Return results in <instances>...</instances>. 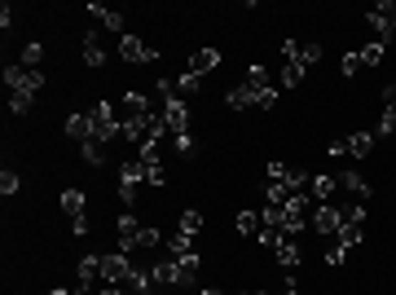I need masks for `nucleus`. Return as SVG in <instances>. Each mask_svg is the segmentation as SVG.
I'll return each instance as SVG.
<instances>
[{
    "mask_svg": "<svg viewBox=\"0 0 396 295\" xmlns=\"http://www.w3.org/2000/svg\"><path fill=\"white\" fill-rule=\"evenodd\" d=\"M18 185H22V181H18V172H9V168L0 172V194H5V199H9V194H18Z\"/></svg>",
    "mask_w": 396,
    "mask_h": 295,
    "instance_id": "obj_31",
    "label": "nucleus"
},
{
    "mask_svg": "<svg viewBox=\"0 0 396 295\" xmlns=\"http://www.w3.org/2000/svg\"><path fill=\"white\" fill-rule=\"evenodd\" d=\"M339 71H343V75H357V71H361V53H343Z\"/></svg>",
    "mask_w": 396,
    "mask_h": 295,
    "instance_id": "obj_35",
    "label": "nucleus"
},
{
    "mask_svg": "<svg viewBox=\"0 0 396 295\" xmlns=\"http://www.w3.org/2000/svg\"><path fill=\"white\" fill-rule=\"evenodd\" d=\"M88 14L101 22V26H111V31H123V14H115V9H106V5H88ZM128 36V31H123Z\"/></svg>",
    "mask_w": 396,
    "mask_h": 295,
    "instance_id": "obj_18",
    "label": "nucleus"
},
{
    "mask_svg": "<svg viewBox=\"0 0 396 295\" xmlns=\"http://www.w3.org/2000/svg\"><path fill=\"white\" fill-rule=\"evenodd\" d=\"M163 124H168V137H185V132H190V111H185L181 97H172L163 106Z\"/></svg>",
    "mask_w": 396,
    "mask_h": 295,
    "instance_id": "obj_6",
    "label": "nucleus"
},
{
    "mask_svg": "<svg viewBox=\"0 0 396 295\" xmlns=\"http://www.w3.org/2000/svg\"><path fill=\"white\" fill-rule=\"evenodd\" d=\"M198 295H225V291H216V286H211V291H198Z\"/></svg>",
    "mask_w": 396,
    "mask_h": 295,
    "instance_id": "obj_39",
    "label": "nucleus"
},
{
    "mask_svg": "<svg viewBox=\"0 0 396 295\" xmlns=\"http://www.w3.org/2000/svg\"><path fill=\"white\" fill-rule=\"evenodd\" d=\"M146 221H137L132 211H123V216L115 221V238H119V251H128V256H137L141 251V238H146Z\"/></svg>",
    "mask_w": 396,
    "mask_h": 295,
    "instance_id": "obj_2",
    "label": "nucleus"
},
{
    "mask_svg": "<svg viewBox=\"0 0 396 295\" xmlns=\"http://www.w3.org/2000/svg\"><path fill=\"white\" fill-rule=\"evenodd\" d=\"M119 58L132 62V66H141V62L154 58V49H146V40H137V36H119Z\"/></svg>",
    "mask_w": 396,
    "mask_h": 295,
    "instance_id": "obj_9",
    "label": "nucleus"
},
{
    "mask_svg": "<svg viewBox=\"0 0 396 295\" xmlns=\"http://www.w3.org/2000/svg\"><path fill=\"white\" fill-rule=\"evenodd\" d=\"M383 40H370V44H361V66H379L383 62Z\"/></svg>",
    "mask_w": 396,
    "mask_h": 295,
    "instance_id": "obj_23",
    "label": "nucleus"
},
{
    "mask_svg": "<svg viewBox=\"0 0 396 295\" xmlns=\"http://www.w3.org/2000/svg\"><path fill=\"white\" fill-rule=\"evenodd\" d=\"M335 190H339V176H330V172L313 176V199H317V203H326V199H330Z\"/></svg>",
    "mask_w": 396,
    "mask_h": 295,
    "instance_id": "obj_19",
    "label": "nucleus"
},
{
    "mask_svg": "<svg viewBox=\"0 0 396 295\" xmlns=\"http://www.w3.org/2000/svg\"><path fill=\"white\" fill-rule=\"evenodd\" d=\"M181 260V282H194V274H198V251L194 256H176Z\"/></svg>",
    "mask_w": 396,
    "mask_h": 295,
    "instance_id": "obj_30",
    "label": "nucleus"
},
{
    "mask_svg": "<svg viewBox=\"0 0 396 295\" xmlns=\"http://www.w3.org/2000/svg\"><path fill=\"white\" fill-rule=\"evenodd\" d=\"M66 137L84 146V141L93 137V124H88V115H71V119H66Z\"/></svg>",
    "mask_w": 396,
    "mask_h": 295,
    "instance_id": "obj_16",
    "label": "nucleus"
},
{
    "mask_svg": "<svg viewBox=\"0 0 396 295\" xmlns=\"http://www.w3.org/2000/svg\"><path fill=\"white\" fill-rule=\"evenodd\" d=\"M255 106H260V111H273V106H278V89H260L255 93Z\"/></svg>",
    "mask_w": 396,
    "mask_h": 295,
    "instance_id": "obj_33",
    "label": "nucleus"
},
{
    "mask_svg": "<svg viewBox=\"0 0 396 295\" xmlns=\"http://www.w3.org/2000/svg\"><path fill=\"white\" fill-rule=\"evenodd\" d=\"M286 295H290V291H286Z\"/></svg>",
    "mask_w": 396,
    "mask_h": 295,
    "instance_id": "obj_41",
    "label": "nucleus"
},
{
    "mask_svg": "<svg viewBox=\"0 0 396 295\" xmlns=\"http://www.w3.org/2000/svg\"><path fill=\"white\" fill-rule=\"evenodd\" d=\"M5 84H9V93H26V97H36V93L44 89V75H40L36 66L9 62V66H5Z\"/></svg>",
    "mask_w": 396,
    "mask_h": 295,
    "instance_id": "obj_1",
    "label": "nucleus"
},
{
    "mask_svg": "<svg viewBox=\"0 0 396 295\" xmlns=\"http://www.w3.org/2000/svg\"><path fill=\"white\" fill-rule=\"evenodd\" d=\"M251 295H264V291H251Z\"/></svg>",
    "mask_w": 396,
    "mask_h": 295,
    "instance_id": "obj_40",
    "label": "nucleus"
},
{
    "mask_svg": "<svg viewBox=\"0 0 396 295\" xmlns=\"http://www.w3.org/2000/svg\"><path fill=\"white\" fill-rule=\"evenodd\" d=\"M317 58H322V44H300V53H295V62H300L304 71H308Z\"/></svg>",
    "mask_w": 396,
    "mask_h": 295,
    "instance_id": "obj_28",
    "label": "nucleus"
},
{
    "mask_svg": "<svg viewBox=\"0 0 396 295\" xmlns=\"http://www.w3.org/2000/svg\"><path fill=\"white\" fill-rule=\"evenodd\" d=\"M71 229H75V238H84V234H88V216H79V221H71Z\"/></svg>",
    "mask_w": 396,
    "mask_h": 295,
    "instance_id": "obj_38",
    "label": "nucleus"
},
{
    "mask_svg": "<svg viewBox=\"0 0 396 295\" xmlns=\"http://www.w3.org/2000/svg\"><path fill=\"white\" fill-rule=\"evenodd\" d=\"M313 229L322 234V238H339V229H343V207H335V203H317V211H313Z\"/></svg>",
    "mask_w": 396,
    "mask_h": 295,
    "instance_id": "obj_4",
    "label": "nucleus"
},
{
    "mask_svg": "<svg viewBox=\"0 0 396 295\" xmlns=\"http://www.w3.org/2000/svg\"><path fill=\"white\" fill-rule=\"evenodd\" d=\"M365 22L375 26V31H379V40L387 44V40L396 36V0H379V5L365 14Z\"/></svg>",
    "mask_w": 396,
    "mask_h": 295,
    "instance_id": "obj_3",
    "label": "nucleus"
},
{
    "mask_svg": "<svg viewBox=\"0 0 396 295\" xmlns=\"http://www.w3.org/2000/svg\"><path fill=\"white\" fill-rule=\"evenodd\" d=\"M181 229L198 238V234H203V211H194V207H190V211H185V216H181Z\"/></svg>",
    "mask_w": 396,
    "mask_h": 295,
    "instance_id": "obj_29",
    "label": "nucleus"
},
{
    "mask_svg": "<svg viewBox=\"0 0 396 295\" xmlns=\"http://www.w3.org/2000/svg\"><path fill=\"white\" fill-rule=\"evenodd\" d=\"M40 62H44V44H40V40L22 44V66H36V71H40Z\"/></svg>",
    "mask_w": 396,
    "mask_h": 295,
    "instance_id": "obj_24",
    "label": "nucleus"
},
{
    "mask_svg": "<svg viewBox=\"0 0 396 295\" xmlns=\"http://www.w3.org/2000/svg\"><path fill=\"white\" fill-rule=\"evenodd\" d=\"M339 190H348L357 203H365V199H370V185H365V176H361V172H343V176H339Z\"/></svg>",
    "mask_w": 396,
    "mask_h": 295,
    "instance_id": "obj_11",
    "label": "nucleus"
},
{
    "mask_svg": "<svg viewBox=\"0 0 396 295\" xmlns=\"http://www.w3.org/2000/svg\"><path fill=\"white\" fill-rule=\"evenodd\" d=\"M247 106H255V89L243 79L238 89H229V111H247Z\"/></svg>",
    "mask_w": 396,
    "mask_h": 295,
    "instance_id": "obj_17",
    "label": "nucleus"
},
{
    "mask_svg": "<svg viewBox=\"0 0 396 295\" xmlns=\"http://www.w3.org/2000/svg\"><path fill=\"white\" fill-rule=\"evenodd\" d=\"M115 115H119V124H132V119H146V115H154V101L146 97V93H128L119 106H115Z\"/></svg>",
    "mask_w": 396,
    "mask_h": 295,
    "instance_id": "obj_5",
    "label": "nucleus"
},
{
    "mask_svg": "<svg viewBox=\"0 0 396 295\" xmlns=\"http://www.w3.org/2000/svg\"><path fill=\"white\" fill-rule=\"evenodd\" d=\"M79 58H84L88 66H101V62H106V49H101V36H97V31L84 36V49H79Z\"/></svg>",
    "mask_w": 396,
    "mask_h": 295,
    "instance_id": "obj_14",
    "label": "nucleus"
},
{
    "mask_svg": "<svg viewBox=\"0 0 396 295\" xmlns=\"http://www.w3.org/2000/svg\"><path fill=\"white\" fill-rule=\"evenodd\" d=\"M154 286H181V260H154Z\"/></svg>",
    "mask_w": 396,
    "mask_h": 295,
    "instance_id": "obj_10",
    "label": "nucleus"
},
{
    "mask_svg": "<svg viewBox=\"0 0 396 295\" xmlns=\"http://www.w3.org/2000/svg\"><path fill=\"white\" fill-rule=\"evenodd\" d=\"M247 84H251L255 93H260V89H278V84H273V75L264 71L260 62H251V66H247Z\"/></svg>",
    "mask_w": 396,
    "mask_h": 295,
    "instance_id": "obj_22",
    "label": "nucleus"
},
{
    "mask_svg": "<svg viewBox=\"0 0 396 295\" xmlns=\"http://www.w3.org/2000/svg\"><path fill=\"white\" fill-rule=\"evenodd\" d=\"M9 111L14 115H26V111H31V97H26V93H9Z\"/></svg>",
    "mask_w": 396,
    "mask_h": 295,
    "instance_id": "obj_34",
    "label": "nucleus"
},
{
    "mask_svg": "<svg viewBox=\"0 0 396 295\" xmlns=\"http://www.w3.org/2000/svg\"><path fill=\"white\" fill-rule=\"evenodd\" d=\"M273 260L282 264L286 274H295V269H300V260H304V251H300V238H290V234H286L282 243H278V251H273Z\"/></svg>",
    "mask_w": 396,
    "mask_h": 295,
    "instance_id": "obj_8",
    "label": "nucleus"
},
{
    "mask_svg": "<svg viewBox=\"0 0 396 295\" xmlns=\"http://www.w3.org/2000/svg\"><path fill=\"white\" fill-rule=\"evenodd\" d=\"M168 251H172V256H194V251H198V247H194V234L176 229V234L168 238Z\"/></svg>",
    "mask_w": 396,
    "mask_h": 295,
    "instance_id": "obj_20",
    "label": "nucleus"
},
{
    "mask_svg": "<svg viewBox=\"0 0 396 295\" xmlns=\"http://www.w3.org/2000/svg\"><path fill=\"white\" fill-rule=\"evenodd\" d=\"M97 295H128V291H123V286H115V282H101V286H97Z\"/></svg>",
    "mask_w": 396,
    "mask_h": 295,
    "instance_id": "obj_37",
    "label": "nucleus"
},
{
    "mask_svg": "<svg viewBox=\"0 0 396 295\" xmlns=\"http://www.w3.org/2000/svg\"><path fill=\"white\" fill-rule=\"evenodd\" d=\"M304 75H308V71H304L295 58H286L282 71H278V84H282V89H295V84H304Z\"/></svg>",
    "mask_w": 396,
    "mask_h": 295,
    "instance_id": "obj_15",
    "label": "nucleus"
},
{
    "mask_svg": "<svg viewBox=\"0 0 396 295\" xmlns=\"http://www.w3.org/2000/svg\"><path fill=\"white\" fill-rule=\"evenodd\" d=\"M220 66V49H194L190 53V58H185V71H190V75H207V71H216Z\"/></svg>",
    "mask_w": 396,
    "mask_h": 295,
    "instance_id": "obj_7",
    "label": "nucleus"
},
{
    "mask_svg": "<svg viewBox=\"0 0 396 295\" xmlns=\"http://www.w3.org/2000/svg\"><path fill=\"white\" fill-rule=\"evenodd\" d=\"M62 211L71 221H79L88 211V199H84V190H62Z\"/></svg>",
    "mask_w": 396,
    "mask_h": 295,
    "instance_id": "obj_13",
    "label": "nucleus"
},
{
    "mask_svg": "<svg viewBox=\"0 0 396 295\" xmlns=\"http://www.w3.org/2000/svg\"><path fill=\"white\" fill-rule=\"evenodd\" d=\"M172 146H176V154H185V159L194 154V137H190V132H185V137H172Z\"/></svg>",
    "mask_w": 396,
    "mask_h": 295,
    "instance_id": "obj_36",
    "label": "nucleus"
},
{
    "mask_svg": "<svg viewBox=\"0 0 396 295\" xmlns=\"http://www.w3.org/2000/svg\"><path fill=\"white\" fill-rule=\"evenodd\" d=\"M282 238H286V229H282V225H264V229H260V247L278 251V243H282Z\"/></svg>",
    "mask_w": 396,
    "mask_h": 295,
    "instance_id": "obj_25",
    "label": "nucleus"
},
{
    "mask_svg": "<svg viewBox=\"0 0 396 295\" xmlns=\"http://www.w3.org/2000/svg\"><path fill=\"white\" fill-rule=\"evenodd\" d=\"M79 154H84V164L101 168V159H106V146H97V141H84V146H79Z\"/></svg>",
    "mask_w": 396,
    "mask_h": 295,
    "instance_id": "obj_27",
    "label": "nucleus"
},
{
    "mask_svg": "<svg viewBox=\"0 0 396 295\" xmlns=\"http://www.w3.org/2000/svg\"><path fill=\"white\" fill-rule=\"evenodd\" d=\"M238 234L243 238H260V229H264V211H238Z\"/></svg>",
    "mask_w": 396,
    "mask_h": 295,
    "instance_id": "obj_12",
    "label": "nucleus"
},
{
    "mask_svg": "<svg viewBox=\"0 0 396 295\" xmlns=\"http://www.w3.org/2000/svg\"><path fill=\"white\" fill-rule=\"evenodd\" d=\"M198 84H203V79H198V75H190V71H185V75L176 79V97H185V93H194Z\"/></svg>",
    "mask_w": 396,
    "mask_h": 295,
    "instance_id": "obj_32",
    "label": "nucleus"
},
{
    "mask_svg": "<svg viewBox=\"0 0 396 295\" xmlns=\"http://www.w3.org/2000/svg\"><path fill=\"white\" fill-rule=\"evenodd\" d=\"M343 141H348V154L365 159L370 150H375V132H352V137H343Z\"/></svg>",
    "mask_w": 396,
    "mask_h": 295,
    "instance_id": "obj_21",
    "label": "nucleus"
},
{
    "mask_svg": "<svg viewBox=\"0 0 396 295\" xmlns=\"http://www.w3.org/2000/svg\"><path fill=\"white\" fill-rule=\"evenodd\" d=\"M375 132H379V137H392V132H396V101L383 106V115H379V128H375Z\"/></svg>",
    "mask_w": 396,
    "mask_h": 295,
    "instance_id": "obj_26",
    "label": "nucleus"
}]
</instances>
